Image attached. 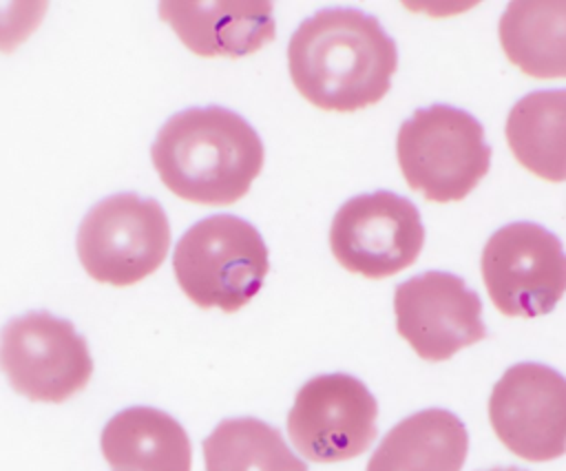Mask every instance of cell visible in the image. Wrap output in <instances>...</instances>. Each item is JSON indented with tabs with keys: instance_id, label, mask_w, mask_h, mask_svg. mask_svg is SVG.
<instances>
[{
	"instance_id": "1",
	"label": "cell",
	"mask_w": 566,
	"mask_h": 471,
	"mask_svg": "<svg viewBox=\"0 0 566 471\" xmlns=\"http://www.w3.org/2000/svg\"><path fill=\"white\" fill-rule=\"evenodd\" d=\"M287 66L296 91L310 104L352 113L387 95L398 49L374 15L332 7L305 18L292 33Z\"/></svg>"
},
{
	"instance_id": "2",
	"label": "cell",
	"mask_w": 566,
	"mask_h": 471,
	"mask_svg": "<svg viewBox=\"0 0 566 471\" xmlns=\"http://www.w3.org/2000/svg\"><path fill=\"white\" fill-rule=\"evenodd\" d=\"M263 157L256 130L223 106L179 111L159 128L150 148L164 186L203 206H228L248 195Z\"/></svg>"
},
{
	"instance_id": "3",
	"label": "cell",
	"mask_w": 566,
	"mask_h": 471,
	"mask_svg": "<svg viewBox=\"0 0 566 471\" xmlns=\"http://www.w3.org/2000/svg\"><path fill=\"white\" fill-rule=\"evenodd\" d=\"M181 292L199 307L237 312L261 290L270 270L261 232L234 214H212L190 226L172 257Z\"/></svg>"
},
{
	"instance_id": "4",
	"label": "cell",
	"mask_w": 566,
	"mask_h": 471,
	"mask_svg": "<svg viewBox=\"0 0 566 471\" xmlns=\"http://www.w3.org/2000/svg\"><path fill=\"white\" fill-rule=\"evenodd\" d=\"M396 153L409 188L438 203L464 199L491 168L482 124L449 104L418 108L405 119Z\"/></svg>"
},
{
	"instance_id": "5",
	"label": "cell",
	"mask_w": 566,
	"mask_h": 471,
	"mask_svg": "<svg viewBox=\"0 0 566 471\" xmlns=\"http://www.w3.org/2000/svg\"><path fill=\"white\" fill-rule=\"evenodd\" d=\"M75 245L91 279L117 287L133 285L164 263L170 223L155 199L119 192L86 212Z\"/></svg>"
},
{
	"instance_id": "6",
	"label": "cell",
	"mask_w": 566,
	"mask_h": 471,
	"mask_svg": "<svg viewBox=\"0 0 566 471\" xmlns=\"http://www.w3.org/2000/svg\"><path fill=\"white\" fill-rule=\"evenodd\" d=\"M480 265L486 292L504 316L548 314L566 292L562 241L533 221L495 230L482 250Z\"/></svg>"
},
{
	"instance_id": "7",
	"label": "cell",
	"mask_w": 566,
	"mask_h": 471,
	"mask_svg": "<svg viewBox=\"0 0 566 471\" xmlns=\"http://www.w3.org/2000/svg\"><path fill=\"white\" fill-rule=\"evenodd\" d=\"M0 367L11 387L38 402H64L84 389L93 358L84 336L49 312H27L0 332Z\"/></svg>"
},
{
	"instance_id": "8",
	"label": "cell",
	"mask_w": 566,
	"mask_h": 471,
	"mask_svg": "<svg viewBox=\"0 0 566 471\" xmlns=\"http://www.w3.org/2000/svg\"><path fill=\"white\" fill-rule=\"evenodd\" d=\"M422 245L424 226L418 208L389 190L352 197L338 208L329 228L336 261L367 279H387L407 270Z\"/></svg>"
},
{
	"instance_id": "9",
	"label": "cell",
	"mask_w": 566,
	"mask_h": 471,
	"mask_svg": "<svg viewBox=\"0 0 566 471\" xmlns=\"http://www.w3.org/2000/svg\"><path fill=\"white\" fill-rule=\"evenodd\" d=\"M378 402L363 380L334 371L310 378L287 414L296 451L312 462L352 460L376 438Z\"/></svg>"
},
{
	"instance_id": "10",
	"label": "cell",
	"mask_w": 566,
	"mask_h": 471,
	"mask_svg": "<svg viewBox=\"0 0 566 471\" xmlns=\"http://www.w3.org/2000/svg\"><path fill=\"white\" fill-rule=\"evenodd\" d=\"M489 420L500 442L528 462L566 453V378L542 363H517L495 383Z\"/></svg>"
},
{
	"instance_id": "11",
	"label": "cell",
	"mask_w": 566,
	"mask_h": 471,
	"mask_svg": "<svg viewBox=\"0 0 566 471\" xmlns=\"http://www.w3.org/2000/svg\"><path fill=\"white\" fill-rule=\"evenodd\" d=\"M398 334L431 363L486 338L480 296L451 272H422L394 292Z\"/></svg>"
},
{
	"instance_id": "12",
	"label": "cell",
	"mask_w": 566,
	"mask_h": 471,
	"mask_svg": "<svg viewBox=\"0 0 566 471\" xmlns=\"http://www.w3.org/2000/svg\"><path fill=\"white\" fill-rule=\"evenodd\" d=\"M159 15L201 57H241L274 40L272 2H159Z\"/></svg>"
},
{
	"instance_id": "13",
	"label": "cell",
	"mask_w": 566,
	"mask_h": 471,
	"mask_svg": "<svg viewBox=\"0 0 566 471\" xmlns=\"http://www.w3.org/2000/svg\"><path fill=\"white\" fill-rule=\"evenodd\" d=\"M102 453L119 471H190L192 447L186 429L155 407H128L102 431Z\"/></svg>"
},
{
	"instance_id": "14",
	"label": "cell",
	"mask_w": 566,
	"mask_h": 471,
	"mask_svg": "<svg viewBox=\"0 0 566 471\" xmlns=\"http://www.w3.org/2000/svg\"><path fill=\"white\" fill-rule=\"evenodd\" d=\"M467 453L462 420L447 409H422L387 431L367 471H460Z\"/></svg>"
},
{
	"instance_id": "15",
	"label": "cell",
	"mask_w": 566,
	"mask_h": 471,
	"mask_svg": "<svg viewBox=\"0 0 566 471\" xmlns=\"http://www.w3.org/2000/svg\"><path fill=\"white\" fill-rule=\"evenodd\" d=\"M509 62L531 77H566V0H513L500 18Z\"/></svg>"
},
{
	"instance_id": "16",
	"label": "cell",
	"mask_w": 566,
	"mask_h": 471,
	"mask_svg": "<svg viewBox=\"0 0 566 471\" xmlns=\"http://www.w3.org/2000/svg\"><path fill=\"white\" fill-rule=\"evenodd\" d=\"M513 157L546 181H566V88H542L517 100L506 117Z\"/></svg>"
},
{
	"instance_id": "17",
	"label": "cell",
	"mask_w": 566,
	"mask_h": 471,
	"mask_svg": "<svg viewBox=\"0 0 566 471\" xmlns=\"http://www.w3.org/2000/svg\"><path fill=\"white\" fill-rule=\"evenodd\" d=\"M206 471H307L281 431L259 418L221 420L203 440Z\"/></svg>"
},
{
	"instance_id": "18",
	"label": "cell",
	"mask_w": 566,
	"mask_h": 471,
	"mask_svg": "<svg viewBox=\"0 0 566 471\" xmlns=\"http://www.w3.org/2000/svg\"><path fill=\"white\" fill-rule=\"evenodd\" d=\"M46 2H0V51L9 53L40 24Z\"/></svg>"
},
{
	"instance_id": "19",
	"label": "cell",
	"mask_w": 566,
	"mask_h": 471,
	"mask_svg": "<svg viewBox=\"0 0 566 471\" xmlns=\"http://www.w3.org/2000/svg\"><path fill=\"white\" fill-rule=\"evenodd\" d=\"M489 471H524V469H517V467H495V469H489Z\"/></svg>"
}]
</instances>
